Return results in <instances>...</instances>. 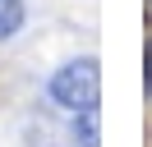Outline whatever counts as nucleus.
Here are the masks:
<instances>
[{
	"mask_svg": "<svg viewBox=\"0 0 152 147\" xmlns=\"http://www.w3.org/2000/svg\"><path fill=\"white\" fill-rule=\"evenodd\" d=\"M46 92H51V101H56V106L74 110V115H78V110H92L97 97H102V64H97L92 55L60 64V69L51 74Z\"/></svg>",
	"mask_w": 152,
	"mask_h": 147,
	"instance_id": "1",
	"label": "nucleus"
},
{
	"mask_svg": "<svg viewBox=\"0 0 152 147\" xmlns=\"http://www.w3.org/2000/svg\"><path fill=\"white\" fill-rule=\"evenodd\" d=\"M23 18H28L23 0H0V41H10V37L23 28Z\"/></svg>",
	"mask_w": 152,
	"mask_h": 147,
	"instance_id": "2",
	"label": "nucleus"
},
{
	"mask_svg": "<svg viewBox=\"0 0 152 147\" xmlns=\"http://www.w3.org/2000/svg\"><path fill=\"white\" fill-rule=\"evenodd\" d=\"M74 129H83V147H102V133H97V106L92 110H78Z\"/></svg>",
	"mask_w": 152,
	"mask_h": 147,
	"instance_id": "3",
	"label": "nucleus"
},
{
	"mask_svg": "<svg viewBox=\"0 0 152 147\" xmlns=\"http://www.w3.org/2000/svg\"><path fill=\"white\" fill-rule=\"evenodd\" d=\"M148 92H152V41H148Z\"/></svg>",
	"mask_w": 152,
	"mask_h": 147,
	"instance_id": "4",
	"label": "nucleus"
}]
</instances>
